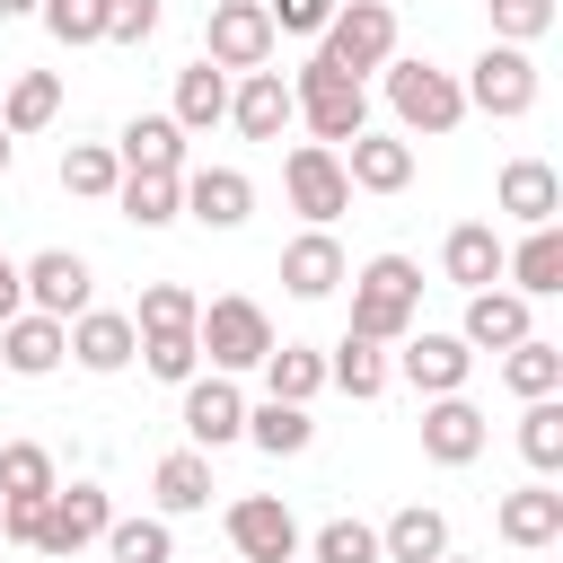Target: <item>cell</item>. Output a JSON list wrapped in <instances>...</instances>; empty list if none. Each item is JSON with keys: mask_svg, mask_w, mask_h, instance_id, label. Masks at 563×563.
<instances>
[{"mask_svg": "<svg viewBox=\"0 0 563 563\" xmlns=\"http://www.w3.org/2000/svg\"><path fill=\"white\" fill-rule=\"evenodd\" d=\"M343 282H352V325H343V334H361V343H387V352H396V343L422 325V264H413V255H396V246H387V255H369V264H361V273H343Z\"/></svg>", "mask_w": 563, "mask_h": 563, "instance_id": "6da1fadb", "label": "cell"}, {"mask_svg": "<svg viewBox=\"0 0 563 563\" xmlns=\"http://www.w3.org/2000/svg\"><path fill=\"white\" fill-rule=\"evenodd\" d=\"M378 88H387V114H396V132H405V141H440V132H457V123H466L457 70H440V62L396 53V62L378 70Z\"/></svg>", "mask_w": 563, "mask_h": 563, "instance_id": "7a4b0ae2", "label": "cell"}, {"mask_svg": "<svg viewBox=\"0 0 563 563\" xmlns=\"http://www.w3.org/2000/svg\"><path fill=\"white\" fill-rule=\"evenodd\" d=\"M290 106H299L308 141H325V150H343L352 132H369V88H361V79H343L334 62H317V53L290 70Z\"/></svg>", "mask_w": 563, "mask_h": 563, "instance_id": "3957f363", "label": "cell"}, {"mask_svg": "<svg viewBox=\"0 0 563 563\" xmlns=\"http://www.w3.org/2000/svg\"><path fill=\"white\" fill-rule=\"evenodd\" d=\"M194 352H202L220 378L264 369V352H273V317H264L246 290H220V299H202V317H194Z\"/></svg>", "mask_w": 563, "mask_h": 563, "instance_id": "277c9868", "label": "cell"}, {"mask_svg": "<svg viewBox=\"0 0 563 563\" xmlns=\"http://www.w3.org/2000/svg\"><path fill=\"white\" fill-rule=\"evenodd\" d=\"M317 62H334L343 79H361V88H369V70H387V62H396V9H387V0H343V9H334V26L317 35Z\"/></svg>", "mask_w": 563, "mask_h": 563, "instance_id": "5b68a950", "label": "cell"}, {"mask_svg": "<svg viewBox=\"0 0 563 563\" xmlns=\"http://www.w3.org/2000/svg\"><path fill=\"white\" fill-rule=\"evenodd\" d=\"M537 53H519V44H484L475 62H466V79H457V97H466V114H493V123H519L528 106H537Z\"/></svg>", "mask_w": 563, "mask_h": 563, "instance_id": "8992f818", "label": "cell"}, {"mask_svg": "<svg viewBox=\"0 0 563 563\" xmlns=\"http://www.w3.org/2000/svg\"><path fill=\"white\" fill-rule=\"evenodd\" d=\"M273 18H264V0H211L202 9V62L211 70H229V79H246V70H273Z\"/></svg>", "mask_w": 563, "mask_h": 563, "instance_id": "52a82bcc", "label": "cell"}, {"mask_svg": "<svg viewBox=\"0 0 563 563\" xmlns=\"http://www.w3.org/2000/svg\"><path fill=\"white\" fill-rule=\"evenodd\" d=\"M282 194H290V211H299L308 229H334V220L352 211L343 158H334L325 141H290V150H282Z\"/></svg>", "mask_w": 563, "mask_h": 563, "instance_id": "ba28073f", "label": "cell"}, {"mask_svg": "<svg viewBox=\"0 0 563 563\" xmlns=\"http://www.w3.org/2000/svg\"><path fill=\"white\" fill-rule=\"evenodd\" d=\"M114 528V493L106 484H53V501H44V537H35V554H53V563H70V554H88L97 537Z\"/></svg>", "mask_w": 563, "mask_h": 563, "instance_id": "9c48e42d", "label": "cell"}, {"mask_svg": "<svg viewBox=\"0 0 563 563\" xmlns=\"http://www.w3.org/2000/svg\"><path fill=\"white\" fill-rule=\"evenodd\" d=\"M18 282H26V308H35V317H62V325H70L79 308H97V299H88V290H97V264H88L79 246H35V255L18 264Z\"/></svg>", "mask_w": 563, "mask_h": 563, "instance_id": "30bf717a", "label": "cell"}, {"mask_svg": "<svg viewBox=\"0 0 563 563\" xmlns=\"http://www.w3.org/2000/svg\"><path fill=\"white\" fill-rule=\"evenodd\" d=\"M229 545L238 563H299V519L282 493H238L229 501Z\"/></svg>", "mask_w": 563, "mask_h": 563, "instance_id": "8fae6325", "label": "cell"}, {"mask_svg": "<svg viewBox=\"0 0 563 563\" xmlns=\"http://www.w3.org/2000/svg\"><path fill=\"white\" fill-rule=\"evenodd\" d=\"M387 361H396V378H405L413 396H466V369H475V352H466L457 334H431V325H413Z\"/></svg>", "mask_w": 563, "mask_h": 563, "instance_id": "7c38bea8", "label": "cell"}, {"mask_svg": "<svg viewBox=\"0 0 563 563\" xmlns=\"http://www.w3.org/2000/svg\"><path fill=\"white\" fill-rule=\"evenodd\" d=\"M176 396H185V440H194L202 457L229 449V440H246V396H238V378L202 369V378H185Z\"/></svg>", "mask_w": 563, "mask_h": 563, "instance_id": "4fadbf2b", "label": "cell"}, {"mask_svg": "<svg viewBox=\"0 0 563 563\" xmlns=\"http://www.w3.org/2000/svg\"><path fill=\"white\" fill-rule=\"evenodd\" d=\"M493 440V422L475 413V396H422V457L431 466H475Z\"/></svg>", "mask_w": 563, "mask_h": 563, "instance_id": "5bb4252c", "label": "cell"}, {"mask_svg": "<svg viewBox=\"0 0 563 563\" xmlns=\"http://www.w3.org/2000/svg\"><path fill=\"white\" fill-rule=\"evenodd\" d=\"M334 158H343V185L352 194H405L413 185V141L405 132H352Z\"/></svg>", "mask_w": 563, "mask_h": 563, "instance_id": "9a60e30c", "label": "cell"}, {"mask_svg": "<svg viewBox=\"0 0 563 563\" xmlns=\"http://www.w3.org/2000/svg\"><path fill=\"white\" fill-rule=\"evenodd\" d=\"M528 334H537V299H519V290H466V317H457L466 352H510Z\"/></svg>", "mask_w": 563, "mask_h": 563, "instance_id": "2e32d148", "label": "cell"}, {"mask_svg": "<svg viewBox=\"0 0 563 563\" xmlns=\"http://www.w3.org/2000/svg\"><path fill=\"white\" fill-rule=\"evenodd\" d=\"M185 220H202V229H246L255 220V176H238V167H185Z\"/></svg>", "mask_w": 563, "mask_h": 563, "instance_id": "e0dca14e", "label": "cell"}, {"mask_svg": "<svg viewBox=\"0 0 563 563\" xmlns=\"http://www.w3.org/2000/svg\"><path fill=\"white\" fill-rule=\"evenodd\" d=\"M132 352H141V334H132L123 308H79V317H70V361H79L88 378H123Z\"/></svg>", "mask_w": 563, "mask_h": 563, "instance_id": "ac0fdd59", "label": "cell"}, {"mask_svg": "<svg viewBox=\"0 0 563 563\" xmlns=\"http://www.w3.org/2000/svg\"><path fill=\"white\" fill-rule=\"evenodd\" d=\"M493 528H501V545L545 554V545L563 537V493L537 475V484H519V493H501V501H493Z\"/></svg>", "mask_w": 563, "mask_h": 563, "instance_id": "d6986e66", "label": "cell"}, {"mask_svg": "<svg viewBox=\"0 0 563 563\" xmlns=\"http://www.w3.org/2000/svg\"><path fill=\"white\" fill-rule=\"evenodd\" d=\"M229 123H238L246 141H282V132L299 123L290 79H282V70H246V79H229Z\"/></svg>", "mask_w": 563, "mask_h": 563, "instance_id": "ffe728a7", "label": "cell"}, {"mask_svg": "<svg viewBox=\"0 0 563 563\" xmlns=\"http://www.w3.org/2000/svg\"><path fill=\"white\" fill-rule=\"evenodd\" d=\"M62 361H70V325H62V317L18 308V317L0 325V369H18V378H53Z\"/></svg>", "mask_w": 563, "mask_h": 563, "instance_id": "44dd1931", "label": "cell"}, {"mask_svg": "<svg viewBox=\"0 0 563 563\" xmlns=\"http://www.w3.org/2000/svg\"><path fill=\"white\" fill-rule=\"evenodd\" d=\"M106 150H114L123 176H185V132H176L167 114H132Z\"/></svg>", "mask_w": 563, "mask_h": 563, "instance_id": "7402d4cb", "label": "cell"}, {"mask_svg": "<svg viewBox=\"0 0 563 563\" xmlns=\"http://www.w3.org/2000/svg\"><path fill=\"white\" fill-rule=\"evenodd\" d=\"M343 246H334V229H299L290 246H282V290L290 299H334L343 290Z\"/></svg>", "mask_w": 563, "mask_h": 563, "instance_id": "603a6c76", "label": "cell"}, {"mask_svg": "<svg viewBox=\"0 0 563 563\" xmlns=\"http://www.w3.org/2000/svg\"><path fill=\"white\" fill-rule=\"evenodd\" d=\"M493 202H501L519 229H545V220L563 211V176H554L545 158H510V167L493 176Z\"/></svg>", "mask_w": 563, "mask_h": 563, "instance_id": "cb8c5ba5", "label": "cell"}, {"mask_svg": "<svg viewBox=\"0 0 563 563\" xmlns=\"http://www.w3.org/2000/svg\"><path fill=\"white\" fill-rule=\"evenodd\" d=\"M501 255H510V246H501L493 220H457V229L440 238V273H449L457 290H493V282H501Z\"/></svg>", "mask_w": 563, "mask_h": 563, "instance_id": "d4e9b609", "label": "cell"}, {"mask_svg": "<svg viewBox=\"0 0 563 563\" xmlns=\"http://www.w3.org/2000/svg\"><path fill=\"white\" fill-rule=\"evenodd\" d=\"M211 457L202 449H167L158 466H150V501H158V519H194V510H211Z\"/></svg>", "mask_w": 563, "mask_h": 563, "instance_id": "484cf974", "label": "cell"}, {"mask_svg": "<svg viewBox=\"0 0 563 563\" xmlns=\"http://www.w3.org/2000/svg\"><path fill=\"white\" fill-rule=\"evenodd\" d=\"M501 282H510L519 299H554V290H563V220L528 229V238L501 255Z\"/></svg>", "mask_w": 563, "mask_h": 563, "instance_id": "4316f807", "label": "cell"}, {"mask_svg": "<svg viewBox=\"0 0 563 563\" xmlns=\"http://www.w3.org/2000/svg\"><path fill=\"white\" fill-rule=\"evenodd\" d=\"M325 387H343L352 405H378V396L396 387V361H387V343H361V334H343V343L325 352Z\"/></svg>", "mask_w": 563, "mask_h": 563, "instance_id": "83f0119b", "label": "cell"}, {"mask_svg": "<svg viewBox=\"0 0 563 563\" xmlns=\"http://www.w3.org/2000/svg\"><path fill=\"white\" fill-rule=\"evenodd\" d=\"M449 554V519L431 501H405L387 528H378V563H440Z\"/></svg>", "mask_w": 563, "mask_h": 563, "instance_id": "f1b7e54d", "label": "cell"}, {"mask_svg": "<svg viewBox=\"0 0 563 563\" xmlns=\"http://www.w3.org/2000/svg\"><path fill=\"white\" fill-rule=\"evenodd\" d=\"M167 123H176V132H211V123H229V70L185 62V70H176V106H167Z\"/></svg>", "mask_w": 563, "mask_h": 563, "instance_id": "f546056e", "label": "cell"}, {"mask_svg": "<svg viewBox=\"0 0 563 563\" xmlns=\"http://www.w3.org/2000/svg\"><path fill=\"white\" fill-rule=\"evenodd\" d=\"M53 114H62V70H18L9 97H0V132L26 141V132H44Z\"/></svg>", "mask_w": 563, "mask_h": 563, "instance_id": "4dcf8cb0", "label": "cell"}, {"mask_svg": "<svg viewBox=\"0 0 563 563\" xmlns=\"http://www.w3.org/2000/svg\"><path fill=\"white\" fill-rule=\"evenodd\" d=\"M501 387H510L519 405H537V396H563V343H545V334L510 343V352H501Z\"/></svg>", "mask_w": 563, "mask_h": 563, "instance_id": "1f68e13d", "label": "cell"}, {"mask_svg": "<svg viewBox=\"0 0 563 563\" xmlns=\"http://www.w3.org/2000/svg\"><path fill=\"white\" fill-rule=\"evenodd\" d=\"M264 396L317 405V396H325V352H317V343H273V352H264Z\"/></svg>", "mask_w": 563, "mask_h": 563, "instance_id": "d6a6232c", "label": "cell"}, {"mask_svg": "<svg viewBox=\"0 0 563 563\" xmlns=\"http://www.w3.org/2000/svg\"><path fill=\"white\" fill-rule=\"evenodd\" d=\"M114 563H176V519H158V510H114V528L97 537Z\"/></svg>", "mask_w": 563, "mask_h": 563, "instance_id": "836d02e7", "label": "cell"}, {"mask_svg": "<svg viewBox=\"0 0 563 563\" xmlns=\"http://www.w3.org/2000/svg\"><path fill=\"white\" fill-rule=\"evenodd\" d=\"M114 211L132 229H176L185 220V176H123L114 185Z\"/></svg>", "mask_w": 563, "mask_h": 563, "instance_id": "e575fe53", "label": "cell"}, {"mask_svg": "<svg viewBox=\"0 0 563 563\" xmlns=\"http://www.w3.org/2000/svg\"><path fill=\"white\" fill-rule=\"evenodd\" d=\"M246 440H255L264 457H299V449L317 440V413H308V405H282V396H264V405H246Z\"/></svg>", "mask_w": 563, "mask_h": 563, "instance_id": "d590c367", "label": "cell"}, {"mask_svg": "<svg viewBox=\"0 0 563 563\" xmlns=\"http://www.w3.org/2000/svg\"><path fill=\"white\" fill-rule=\"evenodd\" d=\"M123 317H132V334H194L202 299L185 282H141V308H123Z\"/></svg>", "mask_w": 563, "mask_h": 563, "instance_id": "8d00e7d4", "label": "cell"}, {"mask_svg": "<svg viewBox=\"0 0 563 563\" xmlns=\"http://www.w3.org/2000/svg\"><path fill=\"white\" fill-rule=\"evenodd\" d=\"M62 475H53V449L44 440H0V501H44Z\"/></svg>", "mask_w": 563, "mask_h": 563, "instance_id": "74e56055", "label": "cell"}, {"mask_svg": "<svg viewBox=\"0 0 563 563\" xmlns=\"http://www.w3.org/2000/svg\"><path fill=\"white\" fill-rule=\"evenodd\" d=\"M114 185H123V167H114L106 141H70V150H62V194H79V202H114Z\"/></svg>", "mask_w": 563, "mask_h": 563, "instance_id": "f35d334b", "label": "cell"}, {"mask_svg": "<svg viewBox=\"0 0 563 563\" xmlns=\"http://www.w3.org/2000/svg\"><path fill=\"white\" fill-rule=\"evenodd\" d=\"M519 457H528V475H554L563 466V396L519 405Z\"/></svg>", "mask_w": 563, "mask_h": 563, "instance_id": "ab89813d", "label": "cell"}, {"mask_svg": "<svg viewBox=\"0 0 563 563\" xmlns=\"http://www.w3.org/2000/svg\"><path fill=\"white\" fill-rule=\"evenodd\" d=\"M484 9H493V44L537 53V44L554 35V0H484Z\"/></svg>", "mask_w": 563, "mask_h": 563, "instance_id": "60d3db41", "label": "cell"}, {"mask_svg": "<svg viewBox=\"0 0 563 563\" xmlns=\"http://www.w3.org/2000/svg\"><path fill=\"white\" fill-rule=\"evenodd\" d=\"M158 387H185V378H202V352H194V334H141V352H132Z\"/></svg>", "mask_w": 563, "mask_h": 563, "instance_id": "b9f144b4", "label": "cell"}, {"mask_svg": "<svg viewBox=\"0 0 563 563\" xmlns=\"http://www.w3.org/2000/svg\"><path fill=\"white\" fill-rule=\"evenodd\" d=\"M308 563H378V528L369 519H325L308 537Z\"/></svg>", "mask_w": 563, "mask_h": 563, "instance_id": "7bdbcfd3", "label": "cell"}, {"mask_svg": "<svg viewBox=\"0 0 563 563\" xmlns=\"http://www.w3.org/2000/svg\"><path fill=\"white\" fill-rule=\"evenodd\" d=\"M35 18H44V35H53L62 53H79V44H97V35H106V9H97V0H44Z\"/></svg>", "mask_w": 563, "mask_h": 563, "instance_id": "ee69618b", "label": "cell"}, {"mask_svg": "<svg viewBox=\"0 0 563 563\" xmlns=\"http://www.w3.org/2000/svg\"><path fill=\"white\" fill-rule=\"evenodd\" d=\"M106 9V35L97 44H123V53H141L150 35H158V0H97Z\"/></svg>", "mask_w": 563, "mask_h": 563, "instance_id": "f6af8a7d", "label": "cell"}, {"mask_svg": "<svg viewBox=\"0 0 563 563\" xmlns=\"http://www.w3.org/2000/svg\"><path fill=\"white\" fill-rule=\"evenodd\" d=\"M334 9H343V0H264L273 35H308V44H317V35L334 26Z\"/></svg>", "mask_w": 563, "mask_h": 563, "instance_id": "bcb514c9", "label": "cell"}, {"mask_svg": "<svg viewBox=\"0 0 563 563\" xmlns=\"http://www.w3.org/2000/svg\"><path fill=\"white\" fill-rule=\"evenodd\" d=\"M53 501V493H44ZM44 501H0V545H26L35 554V537H44Z\"/></svg>", "mask_w": 563, "mask_h": 563, "instance_id": "7dc6e473", "label": "cell"}, {"mask_svg": "<svg viewBox=\"0 0 563 563\" xmlns=\"http://www.w3.org/2000/svg\"><path fill=\"white\" fill-rule=\"evenodd\" d=\"M18 308H26V282H18V255H9V246H0V325H9V317H18Z\"/></svg>", "mask_w": 563, "mask_h": 563, "instance_id": "c3c4849f", "label": "cell"}, {"mask_svg": "<svg viewBox=\"0 0 563 563\" xmlns=\"http://www.w3.org/2000/svg\"><path fill=\"white\" fill-rule=\"evenodd\" d=\"M35 9H44V0H0V18H35Z\"/></svg>", "mask_w": 563, "mask_h": 563, "instance_id": "681fc988", "label": "cell"}, {"mask_svg": "<svg viewBox=\"0 0 563 563\" xmlns=\"http://www.w3.org/2000/svg\"><path fill=\"white\" fill-rule=\"evenodd\" d=\"M9 167H18V141H9V132H0V176H9Z\"/></svg>", "mask_w": 563, "mask_h": 563, "instance_id": "f907efd6", "label": "cell"}, {"mask_svg": "<svg viewBox=\"0 0 563 563\" xmlns=\"http://www.w3.org/2000/svg\"><path fill=\"white\" fill-rule=\"evenodd\" d=\"M440 563H466V554H440Z\"/></svg>", "mask_w": 563, "mask_h": 563, "instance_id": "816d5d0a", "label": "cell"}, {"mask_svg": "<svg viewBox=\"0 0 563 563\" xmlns=\"http://www.w3.org/2000/svg\"><path fill=\"white\" fill-rule=\"evenodd\" d=\"M299 563H308V554H299Z\"/></svg>", "mask_w": 563, "mask_h": 563, "instance_id": "f5cc1de1", "label": "cell"}]
</instances>
